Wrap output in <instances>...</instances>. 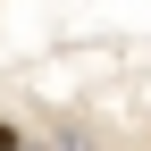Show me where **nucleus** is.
<instances>
[{
	"instance_id": "f257e3e1",
	"label": "nucleus",
	"mask_w": 151,
	"mask_h": 151,
	"mask_svg": "<svg viewBox=\"0 0 151 151\" xmlns=\"http://www.w3.org/2000/svg\"><path fill=\"white\" fill-rule=\"evenodd\" d=\"M34 151H101V134H92L84 118H50V126H42V143H34Z\"/></svg>"
}]
</instances>
